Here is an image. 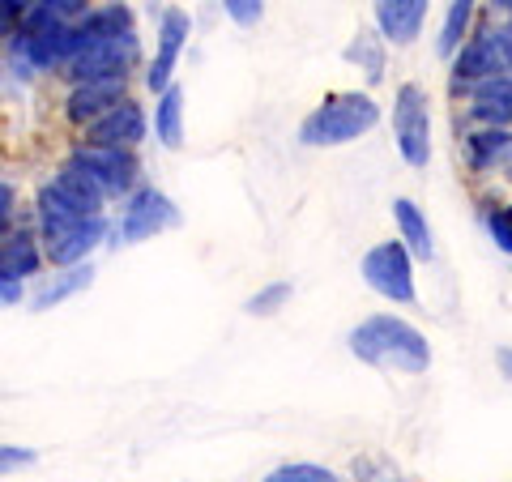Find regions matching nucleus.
<instances>
[{
  "instance_id": "f8f14e48",
  "label": "nucleus",
  "mask_w": 512,
  "mask_h": 482,
  "mask_svg": "<svg viewBox=\"0 0 512 482\" xmlns=\"http://www.w3.org/2000/svg\"><path fill=\"white\" fill-rule=\"evenodd\" d=\"M124 90H128V77H103V82H82L69 90V99H64V116L73 124H94L103 120L111 107L124 103Z\"/></svg>"
},
{
  "instance_id": "cd10ccee",
  "label": "nucleus",
  "mask_w": 512,
  "mask_h": 482,
  "mask_svg": "<svg viewBox=\"0 0 512 482\" xmlns=\"http://www.w3.org/2000/svg\"><path fill=\"white\" fill-rule=\"evenodd\" d=\"M0 299H5V308L22 299V278H0Z\"/></svg>"
},
{
  "instance_id": "2eb2a0df",
  "label": "nucleus",
  "mask_w": 512,
  "mask_h": 482,
  "mask_svg": "<svg viewBox=\"0 0 512 482\" xmlns=\"http://www.w3.org/2000/svg\"><path fill=\"white\" fill-rule=\"evenodd\" d=\"M470 116L483 120L487 128L512 124V77H491V82L470 90Z\"/></svg>"
},
{
  "instance_id": "6ab92c4d",
  "label": "nucleus",
  "mask_w": 512,
  "mask_h": 482,
  "mask_svg": "<svg viewBox=\"0 0 512 482\" xmlns=\"http://www.w3.org/2000/svg\"><path fill=\"white\" fill-rule=\"evenodd\" d=\"M90 278H94V265H90V261H86V265H73V269H64L60 278H52V282H47V286H43V291H39L35 299H30V308H35V312H47V308H52V303L69 299V295H77V291H86V286H90Z\"/></svg>"
},
{
  "instance_id": "ddd939ff",
  "label": "nucleus",
  "mask_w": 512,
  "mask_h": 482,
  "mask_svg": "<svg viewBox=\"0 0 512 482\" xmlns=\"http://www.w3.org/2000/svg\"><path fill=\"white\" fill-rule=\"evenodd\" d=\"M103 235H107V218H103V214H94V218L82 222V227H73L69 235H60L56 244H47V261H52V265H64V269L86 265V256L103 244Z\"/></svg>"
},
{
  "instance_id": "f03ea898",
  "label": "nucleus",
  "mask_w": 512,
  "mask_h": 482,
  "mask_svg": "<svg viewBox=\"0 0 512 482\" xmlns=\"http://www.w3.org/2000/svg\"><path fill=\"white\" fill-rule=\"evenodd\" d=\"M380 124V103L372 94H359V90H338L329 94L320 107H312L299 124V141L312 150H325V146H346V141H359L363 133H372Z\"/></svg>"
},
{
  "instance_id": "4be33fe9",
  "label": "nucleus",
  "mask_w": 512,
  "mask_h": 482,
  "mask_svg": "<svg viewBox=\"0 0 512 482\" xmlns=\"http://www.w3.org/2000/svg\"><path fill=\"white\" fill-rule=\"evenodd\" d=\"M261 482H342L325 465H312V461H291V465H278L274 474H265Z\"/></svg>"
},
{
  "instance_id": "0eeeda50",
  "label": "nucleus",
  "mask_w": 512,
  "mask_h": 482,
  "mask_svg": "<svg viewBox=\"0 0 512 482\" xmlns=\"http://www.w3.org/2000/svg\"><path fill=\"white\" fill-rule=\"evenodd\" d=\"M73 167H82L103 197H133V180H137V158L133 150H99V146H77L69 154Z\"/></svg>"
},
{
  "instance_id": "9d476101",
  "label": "nucleus",
  "mask_w": 512,
  "mask_h": 482,
  "mask_svg": "<svg viewBox=\"0 0 512 482\" xmlns=\"http://www.w3.org/2000/svg\"><path fill=\"white\" fill-rule=\"evenodd\" d=\"M39 231H43V244H56L60 235H69L73 227H82L86 218H94V210H86L82 201L73 197L69 188H64L56 175L39 188Z\"/></svg>"
},
{
  "instance_id": "f257e3e1",
  "label": "nucleus",
  "mask_w": 512,
  "mask_h": 482,
  "mask_svg": "<svg viewBox=\"0 0 512 482\" xmlns=\"http://www.w3.org/2000/svg\"><path fill=\"white\" fill-rule=\"evenodd\" d=\"M350 355L380 367V372H402V376H423L431 367V346L427 337L402 316H367L350 329Z\"/></svg>"
},
{
  "instance_id": "393cba45",
  "label": "nucleus",
  "mask_w": 512,
  "mask_h": 482,
  "mask_svg": "<svg viewBox=\"0 0 512 482\" xmlns=\"http://www.w3.org/2000/svg\"><path fill=\"white\" fill-rule=\"evenodd\" d=\"M483 222H487V231H491L495 244L512 256V205H491V210L483 214Z\"/></svg>"
},
{
  "instance_id": "1a4fd4ad",
  "label": "nucleus",
  "mask_w": 512,
  "mask_h": 482,
  "mask_svg": "<svg viewBox=\"0 0 512 482\" xmlns=\"http://www.w3.org/2000/svg\"><path fill=\"white\" fill-rule=\"evenodd\" d=\"M146 141V111L141 103L124 99L120 107H111L103 120H94L86 128V141L82 146H99V150H133Z\"/></svg>"
},
{
  "instance_id": "5701e85b",
  "label": "nucleus",
  "mask_w": 512,
  "mask_h": 482,
  "mask_svg": "<svg viewBox=\"0 0 512 482\" xmlns=\"http://www.w3.org/2000/svg\"><path fill=\"white\" fill-rule=\"evenodd\" d=\"M286 299H291V282H269L265 291H256V295L248 299V312H252V316H269V312H278Z\"/></svg>"
},
{
  "instance_id": "a878e982",
  "label": "nucleus",
  "mask_w": 512,
  "mask_h": 482,
  "mask_svg": "<svg viewBox=\"0 0 512 482\" xmlns=\"http://www.w3.org/2000/svg\"><path fill=\"white\" fill-rule=\"evenodd\" d=\"M222 9H227V18H235L239 26H256V22H261V13H265L256 0H227Z\"/></svg>"
},
{
  "instance_id": "39448f33",
  "label": "nucleus",
  "mask_w": 512,
  "mask_h": 482,
  "mask_svg": "<svg viewBox=\"0 0 512 482\" xmlns=\"http://www.w3.org/2000/svg\"><path fill=\"white\" fill-rule=\"evenodd\" d=\"M491 77H512V52L500 35V26H483L474 39H466V47L453 60V82L457 86H483Z\"/></svg>"
},
{
  "instance_id": "20e7f679",
  "label": "nucleus",
  "mask_w": 512,
  "mask_h": 482,
  "mask_svg": "<svg viewBox=\"0 0 512 482\" xmlns=\"http://www.w3.org/2000/svg\"><path fill=\"white\" fill-rule=\"evenodd\" d=\"M359 273L376 295L393 299V303H414V295H419L414 291V261H410V248L402 239H384V244L367 248Z\"/></svg>"
},
{
  "instance_id": "f3484780",
  "label": "nucleus",
  "mask_w": 512,
  "mask_h": 482,
  "mask_svg": "<svg viewBox=\"0 0 512 482\" xmlns=\"http://www.w3.org/2000/svg\"><path fill=\"white\" fill-rule=\"evenodd\" d=\"M154 137L163 141L167 150L184 146V94H180V86H171L163 99H158V107H154Z\"/></svg>"
},
{
  "instance_id": "dca6fc26",
  "label": "nucleus",
  "mask_w": 512,
  "mask_h": 482,
  "mask_svg": "<svg viewBox=\"0 0 512 482\" xmlns=\"http://www.w3.org/2000/svg\"><path fill=\"white\" fill-rule=\"evenodd\" d=\"M393 218H397V227H402V244L410 248V256L431 261V256H436V239H431V227H427L419 205H414L410 197H397L393 201Z\"/></svg>"
},
{
  "instance_id": "bb28decb",
  "label": "nucleus",
  "mask_w": 512,
  "mask_h": 482,
  "mask_svg": "<svg viewBox=\"0 0 512 482\" xmlns=\"http://www.w3.org/2000/svg\"><path fill=\"white\" fill-rule=\"evenodd\" d=\"M0 461H5V474H9L13 465H30V461H35V453H30V448H18V444H5V448H0Z\"/></svg>"
},
{
  "instance_id": "4468645a",
  "label": "nucleus",
  "mask_w": 512,
  "mask_h": 482,
  "mask_svg": "<svg viewBox=\"0 0 512 482\" xmlns=\"http://www.w3.org/2000/svg\"><path fill=\"white\" fill-rule=\"evenodd\" d=\"M423 22H427V0H380L376 5L380 35L393 43H414Z\"/></svg>"
},
{
  "instance_id": "9b49d317",
  "label": "nucleus",
  "mask_w": 512,
  "mask_h": 482,
  "mask_svg": "<svg viewBox=\"0 0 512 482\" xmlns=\"http://www.w3.org/2000/svg\"><path fill=\"white\" fill-rule=\"evenodd\" d=\"M188 30H192V22H188L184 9H167L163 22H158V56L150 60V73H146V86L158 94V99L171 90V73H175V64H180Z\"/></svg>"
},
{
  "instance_id": "c85d7f7f",
  "label": "nucleus",
  "mask_w": 512,
  "mask_h": 482,
  "mask_svg": "<svg viewBox=\"0 0 512 482\" xmlns=\"http://www.w3.org/2000/svg\"><path fill=\"white\" fill-rule=\"evenodd\" d=\"M0 205H5V210H0V218H13V184H5V188H0Z\"/></svg>"
},
{
  "instance_id": "b1692460",
  "label": "nucleus",
  "mask_w": 512,
  "mask_h": 482,
  "mask_svg": "<svg viewBox=\"0 0 512 482\" xmlns=\"http://www.w3.org/2000/svg\"><path fill=\"white\" fill-rule=\"evenodd\" d=\"M350 60H359L363 69H367V82H380L384 77V60H380V47L367 39V35H359L355 43H350V52H346Z\"/></svg>"
},
{
  "instance_id": "a211bd4d",
  "label": "nucleus",
  "mask_w": 512,
  "mask_h": 482,
  "mask_svg": "<svg viewBox=\"0 0 512 482\" xmlns=\"http://www.w3.org/2000/svg\"><path fill=\"white\" fill-rule=\"evenodd\" d=\"M39 265H43V252L26 231L5 235V248H0V278H26V273H35Z\"/></svg>"
},
{
  "instance_id": "6e6552de",
  "label": "nucleus",
  "mask_w": 512,
  "mask_h": 482,
  "mask_svg": "<svg viewBox=\"0 0 512 482\" xmlns=\"http://www.w3.org/2000/svg\"><path fill=\"white\" fill-rule=\"evenodd\" d=\"M167 227H175V205L158 188H137L120 210L116 239L120 244H141V239H150V235L167 231Z\"/></svg>"
},
{
  "instance_id": "aec40b11",
  "label": "nucleus",
  "mask_w": 512,
  "mask_h": 482,
  "mask_svg": "<svg viewBox=\"0 0 512 482\" xmlns=\"http://www.w3.org/2000/svg\"><path fill=\"white\" fill-rule=\"evenodd\" d=\"M466 146H470V167L487 171L495 163H504V158H512V133L508 128H487V133H474Z\"/></svg>"
},
{
  "instance_id": "423d86ee",
  "label": "nucleus",
  "mask_w": 512,
  "mask_h": 482,
  "mask_svg": "<svg viewBox=\"0 0 512 482\" xmlns=\"http://www.w3.org/2000/svg\"><path fill=\"white\" fill-rule=\"evenodd\" d=\"M141 56V43H137V30H128L120 39H107V43H94L86 47L82 56L69 60V82L82 86V82H103V77H128V69L137 64Z\"/></svg>"
},
{
  "instance_id": "7ed1b4c3",
  "label": "nucleus",
  "mask_w": 512,
  "mask_h": 482,
  "mask_svg": "<svg viewBox=\"0 0 512 482\" xmlns=\"http://www.w3.org/2000/svg\"><path fill=\"white\" fill-rule=\"evenodd\" d=\"M393 141L410 167L431 163V99L419 82H402L393 94Z\"/></svg>"
},
{
  "instance_id": "c756f323",
  "label": "nucleus",
  "mask_w": 512,
  "mask_h": 482,
  "mask_svg": "<svg viewBox=\"0 0 512 482\" xmlns=\"http://www.w3.org/2000/svg\"><path fill=\"white\" fill-rule=\"evenodd\" d=\"M500 35H504V43H508V52H512V13H508V18L500 22Z\"/></svg>"
},
{
  "instance_id": "412c9836",
  "label": "nucleus",
  "mask_w": 512,
  "mask_h": 482,
  "mask_svg": "<svg viewBox=\"0 0 512 482\" xmlns=\"http://www.w3.org/2000/svg\"><path fill=\"white\" fill-rule=\"evenodd\" d=\"M470 22H474V5H470V0H457V5H448L444 26H440V39H436V52H440L444 60H457L461 39H466Z\"/></svg>"
}]
</instances>
